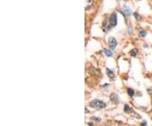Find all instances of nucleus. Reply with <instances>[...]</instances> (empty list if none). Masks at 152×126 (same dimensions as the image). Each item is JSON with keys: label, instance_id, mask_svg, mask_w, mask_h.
<instances>
[{"label": "nucleus", "instance_id": "11", "mask_svg": "<svg viewBox=\"0 0 152 126\" xmlns=\"http://www.w3.org/2000/svg\"><path fill=\"white\" fill-rule=\"evenodd\" d=\"M138 54V50L137 49H133V50H131L130 51V54H131V56H133V57H135L136 55Z\"/></svg>", "mask_w": 152, "mask_h": 126}, {"label": "nucleus", "instance_id": "6", "mask_svg": "<svg viewBox=\"0 0 152 126\" xmlns=\"http://www.w3.org/2000/svg\"><path fill=\"white\" fill-rule=\"evenodd\" d=\"M94 4V0H85V10L90 9Z\"/></svg>", "mask_w": 152, "mask_h": 126}, {"label": "nucleus", "instance_id": "1", "mask_svg": "<svg viewBox=\"0 0 152 126\" xmlns=\"http://www.w3.org/2000/svg\"><path fill=\"white\" fill-rule=\"evenodd\" d=\"M91 106L93 107V108H96V109H101V108H104L106 107V104L102 101L95 99V100H93L91 103Z\"/></svg>", "mask_w": 152, "mask_h": 126}, {"label": "nucleus", "instance_id": "16", "mask_svg": "<svg viewBox=\"0 0 152 126\" xmlns=\"http://www.w3.org/2000/svg\"><path fill=\"white\" fill-rule=\"evenodd\" d=\"M123 1H125V0H123Z\"/></svg>", "mask_w": 152, "mask_h": 126}, {"label": "nucleus", "instance_id": "2", "mask_svg": "<svg viewBox=\"0 0 152 126\" xmlns=\"http://www.w3.org/2000/svg\"><path fill=\"white\" fill-rule=\"evenodd\" d=\"M109 23H110L111 26H113V27L117 25V15L115 13L111 15V16L109 18Z\"/></svg>", "mask_w": 152, "mask_h": 126}, {"label": "nucleus", "instance_id": "12", "mask_svg": "<svg viewBox=\"0 0 152 126\" xmlns=\"http://www.w3.org/2000/svg\"><path fill=\"white\" fill-rule=\"evenodd\" d=\"M128 93H129V95L130 96V97H132L133 96V94H134V90L133 89H131V88H129V90H128Z\"/></svg>", "mask_w": 152, "mask_h": 126}, {"label": "nucleus", "instance_id": "4", "mask_svg": "<svg viewBox=\"0 0 152 126\" xmlns=\"http://www.w3.org/2000/svg\"><path fill=\"white\" fill-rule=\"evenodd\" d=\"M110 26H111V25H110V23H109V20H108V19H106V20L102 23V30H103V32H108V30L110 29Z\"/></svg>", "mask_w": 152, "mask_h": 126}, {"label": "nucleus", "instance_id": "3", "mask_svg": "<svg viewBox=\"0 0 152 126\" xmlns=\"http://www.w3.org/2000/svg\"><path fill=\"white\" fill-rule=\"evenodd\" d=\"M108 44H109V46H110V48H112V49H115L116 48V47H117V40L114 38V37H110L109 38V40H108Z\"/></svg>", "mask_w": 152, "mask_h": 126}, {"label": "nucleus", "instance_id": "13", "mask_svg": "<svg viewBox=\"0 0 152 126\" xmlns=\"http://www.w3.org/2000/svg\"><path fill=\"white\" fill-rule=\"evenodd\" d=\"M124 110H125V112H130L131 111V108L129 106V105H125V107H124Z\"/></svg>", "mask_w": 152, "mask_h": 126}, {"label": "nucleus", "instance_id": "9", "mask_svg": "<svg viewBox=\"0 0 152 126\" xmlns=\"http://www.w3.org/2000/svg\"><path fill=\"white\" fill-rule=\"evenodd\" d=\"M107 74H108V76L110 77V78H113L114 76V73L111 70H109V69H107Z\"/></svg>", "mask_w": 152, "mask_h": 126}, {"label": "nucleus", "instance_id": "7", "mask_svg": "<svg viewBox=\"0 0 152 126\" xmlns=\"http://www.w3.org/2000/svg\"><path fill=\"white\" fill-rule=\"evenodd\" d=\"M110 99H111V101L113 103H118V98H117V97L116 94H112L111 97H110Z\"/></svg>", "mask_w": 152, "mask_h": 126}, {"label": "nucleus", "instance_id": "10", "mask_svg": "<svg viewBox=\"0 0 152 126\" xmlns=\"http://www.w3.org/2000/svg\"><path fill=\"white\" fill-rule=\"evenodd\" d=\"M145 36H146V32L144 31V30H141V31L139 32V36H140V37H145Z\"/></svg>", "mask_w": 152, "mask_h": 126}, {"label": "nucleus", "instance_id": "14", "mask_svg": "<svg viewBox=\"0 0 152 126\" xmlns=\"http://www.w3.org/2000/svg\"><path fill=\"white\" fill-rule=\"evenodd\" d=\"M133 16H134V18L137 19H140V15H139L138 13H136V12L133 13Z\"/></svg>", "mask_w": 152, "mask_h": 126}, {"label": "nucleus", "instance_id": "5", "mask_svg": "<svg viewBox=\"0 0 152 126\" xmlns=\"http://www.w3.org/2000/svg\"><path fill=\"white\" fill-rule=\"evenodd\" d=\"M123 13L124 15H126V16H129V15H131L132 11H131V9H130L127 5H124V6L123 7Z\"/></svg>", "mask_w": 152, "mask_h": 126}, {"label": "nucleus", "instance_id": "15", "mask_svg": "<svg viewBox=\"0 0 152 126\" xmlns=\"http://www.w3.org/2000/svg\"><path fill=\"white\" fill-rule=\"evenodd\" d=\"M132 32H133V28H132V26H129V33L132 34Z\"/></svg>", "mask_w": 152, "mask_h": 126}, {"label": "nucleus", "instance_id": "8", "mask_svg": "<svg viewBox=\"0 0 152 126\" xmlns=\"http://www.w3.org/2000/svg\"><path fill=\"white\" fill-rule=\"evenodd\" d=\"M104 53H105V54L107 56V57H113V53L109 50V49H107V48H105L104 49Z\"/></svg>", "mask_w": 152, "mask_h": 126}]
</instances>
